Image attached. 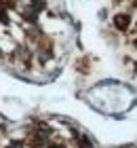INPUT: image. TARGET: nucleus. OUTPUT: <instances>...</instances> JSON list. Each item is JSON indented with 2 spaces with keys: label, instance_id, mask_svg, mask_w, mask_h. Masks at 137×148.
I'll list each match as a JSON object with an SVG mask.
<instances>
[{
  "label": "nucleus",
  "instance_id": "obj_1",
  "mask_svg": "<svg viewBox=\"0 0 137 148\" xmlns=\"http://www.w3.org/2000/svg\"><path fill=\"white\" fill-rule=\"evenodd\" d=\"M114 25H116L120 32L129 30V28H131V15H127V13H118V15L114 17Z\"/></svg>",
  "mask_w": 137,
  "mask_h": 148
},
{
  "label": "nucleus",
  "instance_id": "obj_2",
  "mask_svg": "<svg viewBox=\"0 0 137 148\" xmlns=\"http://www.w3.org/2000/svg\"><path fill=\"white\" fill-rule=\"evenodd\" d=\"M135 70H137V68H135Z\"/></svg>",
  "mask_w": 137,
  "mask_h": 148
}]
</instances>
